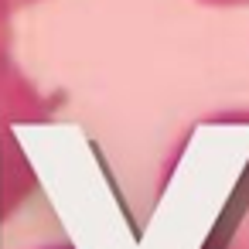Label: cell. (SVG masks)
<instances>
[{
	"label": "cell",
	"instance_id": "cell-2",
	"mask_svg": "<svg viewBox=\"0 0 249 249\" xmlns=\"http://www.w3.org/2000/svg\"><path fill=\"white\" fill-rule=\"evenodd\" d=\"M201 249H249V154L232 171V188L215 212Z\"/></svg>",
	"mask_w": 249,
	"mask_h": 249
},
{
	"label": "cell",
	"instance_id": "cell-5",
	"mask_svg": "<svg viewBox=\"0 0 249 249\" xmlns=\"http://www.w3.org/2000/svg\"><path fill=\"white\" fill-rule=\"evenodd\" d=\"M38 249H75L72 242H48V246H38Z\"/></svg>",
	"mask_w": 249,
	"mask_h": 249
},
{
	"label": "cell",
	"instance_id": "cell-3",
	"mask_svg": "<svg viewBox=\"0 0 249 249\" xmlns=\"http://www.w3.org/2000/svg\"><path fill=\"white\" fill-rule=\"evenodd\" d=\"M14 0H0V38L14 41Z\"/></svg>",
	"mask_w": 249,
	"mask_h": 249
},
{
	"label": "cell",
	"instance_id": "cell-1",
	"mask_svg": "<svg viewBox=\"0 0 249 249\" xmlns=\"http://www.w3.org/2000/svg\"><path fill=\"white\" fill-rule=\"evenodd\" d=\"M52 116H55V103L18 65L14 41L0 38V130H11L21 123H48Z\"/></svg>",
	"mask_w": 249,
	"mask_h": 249
},
{
	"label": "cell",
	"instance_id": "cell-6",
	"mask_svg": "<svg viewBox=\"0 0 249 249\" xmlns=\"http://www.w3.org/2000/svg\"><path fill=\"white\" fill-rule=\"evenodd\" d=\"M31 4H41V0H14V7H31Z\"/></svg>",
	"mask_w": 249,
	"mask_h": 249
},
{
	"label": "cell",
	"instance_id": "cell-4",
	"mask_svg": "<svg viewBox=\"0 0 249 249\" xmlns=\"http://www.w3.org/2000/svg\"><path fill=\"white\" fill-rule=\"evenodd\" d=\"M198 4H208V7H242L249 0H198Z\"/></svg>",
	"mask_w": 249,
	"mask_h": 249
}]
</instances>
